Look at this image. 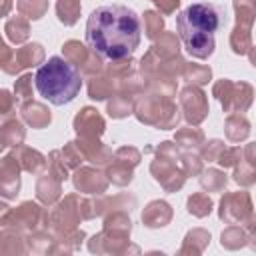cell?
<instances>
[{
    "instance_id": "1",
    "label": "cell",
    "mask_w": 256,
    "mask_h": 256,
    "mask_svg": "<svg viewBox=\"0 0 256 256\" xmlns=\"http://www.w3.org/2000/svg\"><path fill=\"white\" fill-rule=\"evenodd\" d=\"M142 36L140 16L126 4H102L86 22V44L104 60H122L134 54Z\"/></svg>"
},
{
    "instance_id": "2",
    "label": "cell",
    "mask_w": 256,
    "mask_h": 256,
    "mask_svg": "<svg viewBox=\"0 0 256 256\" xmlns=\"http://www.w3.org/2000/svg\"><path fill=\"white\" fill-rule=\"evenodd\" d=\"M222 24V10L210 2L190 4L176 16V30L184 48L196 56L206 58L214 50V36Z\"/></svg>"
},
{
    "instance_id": "3",
    "label": "cell",
    "mask_w": 256,
    "mask_h": 256,
    "mask_svg": "<svg viewBox=\"0 0 256 256\" xmlns=\"http://www.w3.org/2000/svg\"><path fill=\"white\" fill-rule=\"evenodd\" d=\"M34 86L44 100L54 106H64L78 96L82 88V78L74 64L60 56H52L36 70Z\"/></svg>"
}]
</instances>
